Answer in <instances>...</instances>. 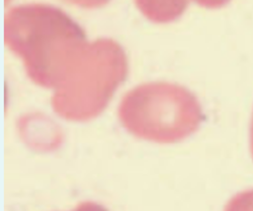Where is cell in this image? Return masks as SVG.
I'll use <instances>...</instances> for the list:
<instances>
[{"instance_id": "6da1fadb", "label": "cell", "mask_w": 253, "mask_h": 211, "mask_svg": "<svg viewBox=\"0 0 253 211\" xmlns=\"http://www.w3.org/2000/svg\"><path fill=\"white\" fill-rule=\"evenodd\" d=\"M4 38L23 60L29 78L54 90L77 66L89 43L65 12L44 4L11 8L5 16Z\"/></svg>"}, {"instance_id": "7a4b0ae2", "label": "cell", "mask_w": 253, "mask_h": 211, "mask_svg": "<svg viewBox=\"0 0 253 211\" xmlns=\"http://www.w3.org/2000/svg\"><path fill=\"white\" fill-rule=\"evenodd\" d=\"M119 117L133 136L169 144L196 132L204 115L200 102L186 88L152 82L139 85L124 96Z\"/></svg>"}, {"instance_id": "3957f363", "label": "cell", "mask_w": 253, "mask_h": 211, "mask_svg": "<svg viewBox=\"0 0 253 211\" xmlns=\"http://www.w3.org/2000/svg\"><path fill=\"white\" fill-rule=\"evenodd\" d=\"M127 60L124 48L103 37L89 42L82 59L51 98L53 110L72 121L99 115L125 80Z\"/></svg>"}, {"instance_id": "277c9868", "label": "cell", "mask_w": 253, "mask_h": 211, "mask_svg": "<svg viewBox=\"0 0 253 211\" xmlns=\"http://www.w3.org/2000/svg\"><path fill=\"white\" fill-rule=\"evenodd\" d=\"M223 211H253V188L233 195L225 204Z\"/></svg>"}, {"instance_id": "5b68a950", "label": "cell", "mask_w": 253, "mask_h": 211, "mask_svg": "<svg viewBox=\"0 0 253 211\" xmlns=\"http://www.w3.org/2000/svg\"><path fill=\"white\" fill-rule=\"evenodd\" d=\"M72 211H108L104 206L93 201H84L79 203Z\"/></svg>"}, {"instance_id": "8992f818", "label": "cell", "mask_w": 253, "mask_h": 211, "mask_svg": "<svg viewBox=\"0 0 253 211\" xmlns=\"http://www.w3.org/2000/svg\"><path fill=\"white\" fill-rule=\"evenodd\" d=\"M249 143H250V153L251 157L253 159V112L251 117V123H250V134H249Z\"/></svg>"}]
</instances>
